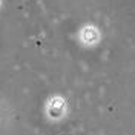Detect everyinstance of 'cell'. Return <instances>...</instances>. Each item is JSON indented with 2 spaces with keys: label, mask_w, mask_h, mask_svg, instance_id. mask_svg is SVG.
Returning <instances> with one entry per match:
<instances>
[{
  "label": "cell",
  "mask_w": 135,
  "mask_h": 135,
  "mask_svg": "<svg viewBox=\"0 0 135 135\" xmlns=\"http://www.w3.org/2000/svg\"><path fill=\"white\" fill-rule=\"evenodd\" d=\"M2 2H3V0H0V6H2Z\"/></svg>",
  "instance_id": "obj_3"
},
{
  "label": "cell",
  "mask_w": 135,
  "mask_h": 135,
  "mask_svg": "<svg viewBox=\"0 0 135 135\" xmlns=\"http://www.w3.org/2000/svg\"><path fill=\"white\" fill-rule=\"evenodd\" d=\"M78 40L83 46H97L101 42V31L94 23H86L78 31Z\"/></svg>",
  "instance_id": "obj_2"
},
{
  "label": "cell",
  "mask_w": 135,
  "mask_h": 135,
  "mask_svg": "<svg viewBox=\"0 0 135 135\" xmlns=\"http://www.w3.org/2000/svg\"><path fill=\"white\" fill-rule=\"evenodd\" d=\"M68 112H69L68 100L59 94L51 95L45 104V114L51 121H61L63 118H66Z\"/></svg>",
  "instance_id": "obj_1"
}]
</instances>
